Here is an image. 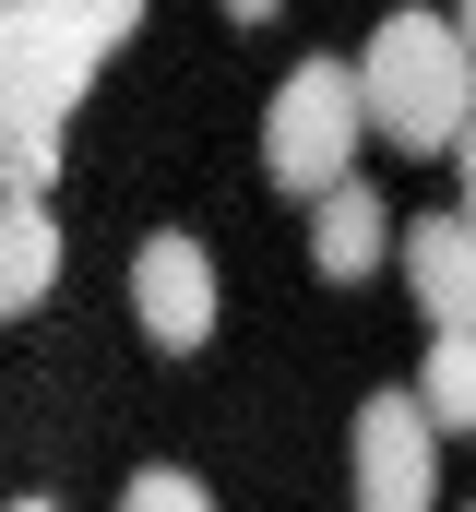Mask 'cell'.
Listing matches in <instances>:
<instances>
[{
	"instance_id": "obj_13",
	"label": "cell",
	"mask_w": 476,
	"mask_h": 512,
	"mask_svg": "<svg viewBox=\"0 0 476 512\" xmlns=\"http://www.w3.org/2000/svg\"><path fill=\"white\" fill-rule=\"evenodd\" d=\"M227 12H238V24H262V12H274V0H227Z\"/></svg>"
},
{
	"instance_id": "obj_12",
	"label": "cell",
	"mask_w": 476,
	"mask_h": 512,
	"mask_svg": "<svg viewBox=\"0 0 476 512\" xmlns=\"http://www.w3.org/2000/svg\"><path fill=\"white\" fill-rule=\"evenodd\" d=\"M453 36H465V60H476V0H453Z\"/></svg>"
},
{
	"instance_id": "obj_6",
	"label": "cell",
	"mask_w": 476,
	"mask_h": 512,
	"mask_svg": "<svg viewBox=\"0 0 476 512\" xmlns=\"http://www.w3.org/2000/svg\"><path fill=\"white\" fill-rule=\"evenodd\" d=\"M48 286H60V215H48V191H0V322L48 310Z\"/></svg>"
},
{
	"instance_id": "obj_5",
	"label": "cell",
	"mask_w": 476,
	"mask_h": 512,
	"mask_svg": "<svg viewBox=\"0 0 476 512\" xmlns=\"http://www.w3.org/2000/svg\"><path fill=\"white\" fill-rule=\"evenodd\" d=\"M405 286L429 334H476V215H417L405 227Z\"/></svg>"
},
{
	"instance_id": "obj_7",
	"label": "cell",
	"mask_w": 476,
	"mask_h": 512,
	"mask_svg": "<svg viewBox=\"0 0 476 512\" xmlns=\"http://www.w3.org/2000/svg\"><path fill=\"white\" fill-rule=\"evenodd\" d=\"M381 239H393V227H381V191H369V179H334L322 215H310V262H322L334 286H357V274H381Z\"/></svg>"
},
{
	"instance_id": "obj_4",
	"label": "cell",
	"mask_w": 476,
	"mask_h": 512,
	"mask_svg": "<svg viewBox=\"0 0 476 512\" xmlns=\"http://www.w3.org/2000/svg\"><path fill=\"white\" fill-rule=\"evenodd\" d=\"M131 310H143V334L167 346V358H203L215 346V251L203 239H179V227H155L143 251H131Z\"/></svg>"
},
{
	"instance_id": "obj_3",
	"label": "cell",
	"mask_w": 476,
	"mask_h": 512,
	"mask_svg": "<svg viewBox=\"0 0 476 512\" xmlns=\"http://www.w3.org/2000/svg\"><path fill=\"white\" fill-rule=\"evenodd\" d=\"M357 512H441V429L417 417V393L357 405Z\"/></svg>"
},
{
	"instance_id": "obj_14",
	"label": "cell",
	"mask_w": 476,
	"mask_h": 512,
	"mask_svg": "<svg viewBox=\"0 0 476 512\" xmlns=\"http://www.w3.org/2000/svg\"><path fill=\"white\" fill-rule=\"evenodd\" d=\"M0 512H60V501H0Z\"/></svg>"
},
{
	"instance_id": "obj_1",
	"label": "cell",
	"mask_w": 476,
	"mask_h": 512,
	"mask_svg": "<svg viewBox=\"0 0 476 512\" xmlns=\"http://www.w3.org/2000/svg\"><path fill=\"white\" fill-rule=\"evenodd\" d=\"M357 72V108L381 143L405 155H453V131L476 120V60L453 36V12H381V36L346 60Z\"/></svg>"
},
{
	"instance_id": "obj_2",
	"label": "cell",
	"mask_w": 476,
	"mask_h": 512,
	"mask_svg": "<svg viewBox=\"0 0 476 512\" xmlns=\"http://www.w3.org/2000/svg\"><path fill=\"white\" fill-rule=\"evenodd\" d=\"M357 143H369L357 72L346 60H298V72L274 84V108H262V167H274V191L322 203L334 179H357Z\"/></svg>"
},
{
	"instance_id": "obj_11",
	"label": "cell",
	"mask_w": 476,
	"mask_h": 512,
	"mask_svg": "<svg viewBox=\"0 0 476 512\" xmlns=\"http://www.w3.org/2000/svg\"><path fill=\"white\" fill-rule=\"evenodd\" d=\"M453 179H465V203H453V215H476V120L453 131Z\"/></svg>"
},
{
	"instance_id": "obj_9",
	"label": "cell",
	"mask_w": 476,
	"mask_h": 512,
	"mask_svg": "<svg viewBox=\"0 0 476 512\" xmlns=\"http://www.w3.org/2000/svg\"><path fill=\"white\" fill-rule=\"evenodd\" d=\"M119 512H215V489H203V477H179V465H143V477L119 489Z\"/></svg>"
},
{
	"instance_id": "obj_8",
	"label": "cell",
	"mask_w": 476,
	"mask_h": 512,
	"mask_svg": "<svg viewBox=\"0 0 476 512\" xmlns=\"http://www.w3.org/2000/svg\"><path fill=\"white\" fill-rule=\"evenodd\" d=\"M417 417H429V429H476V334H441V346H429Z\"/></svg>"
},
{
	"instance_id": "obj_10",
	"label": "cell",
	"mask_w": 476,
	"mask_h": 512,
	"mask_svg": "<svg viewBox=\"0 0 476 512\" xmlns=\"http://www.w3.org/2000/svg\"><path fill=\"white\" fill-rule=\"evenodd\" d=\"M48 12H60V24H72V36H84V48H96V60H108L119 36H131V24H143V0H48Z\"/></svg>"
}]
</instances>
